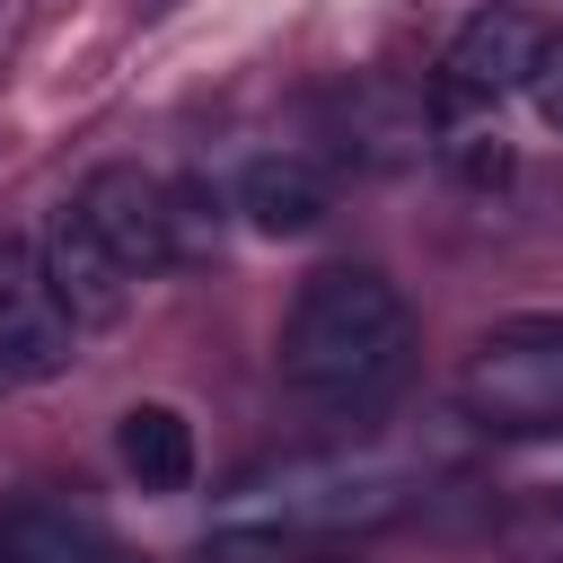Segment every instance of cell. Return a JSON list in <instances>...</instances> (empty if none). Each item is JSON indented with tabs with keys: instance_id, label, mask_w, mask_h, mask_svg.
Returning <instances> with one entry per match:
<instances>
[{
	"instance_id": "obj_1",
	"label": "cell",
	"mask_w": 563,
	"mask_h": 563,
	"mask_svg": "<svg viewBox=\"0 0 563 563\" xmlns=\"http://www.w3.org/2000/svg\"><path fill=\"white\" fill-rule=\"evenodd\" d=\"M413 378V308L369 264H325L282 317V387L334 422H369Z\"/></svg>"
},
{
	"instance_id": "obj_2",
	"label": "cell",
	"mask_w": 563,
	"mask_h": 563,
	"mask_svg": "<svg viewBox=\"0 0 563 563\" xmlns=\"http://www.w3.org/2000/svg\"><path fill=\"white\" fill-rule=\"evenodd\" d=\"M405 510V484L396 466L378 457H290L282 475H255L220 528H211V563H290L299 545L317 537H352V528H378Z\"/></svg>"
},
{
	"instance_id": "obj_3",
	"label": "cell",
	"mask_w": 563,
	"mask_h": 563,
	"mask_svg": "<svg viewBox=\"0 0 563 563\" xmlns=\"http://www.w3.org/2000/svg\"><path fill=\"white\" fill-rule=\"evenodd\" d=\"M457 405H466V422L510 431V440L563 431V317L493 325L457 369Z\"/></svg>"
},
{
	"instance_id": "obj_4",
	"label": "cell",
	"mask_w": 563,
	"mask_h": 563,
	"mask_svg": "<svg viewBox=\"0 0 563 563\" xmlns=\"http://www.w3.org/2000/svg\"><path fill=\"white\" fill-rule=\"evenodd\" d=\"M537 53H545V26L528 9H475L449 53H440V79H431V114H475V106H501L537 79Z\"/></svg>"
},
{
	"instance_id": "obj_5",
	"label": "cell",
	"mask_w": 563,
	"mask_h": 563,
	"mask_svg": "<svg viewBox=\"0 0 563 563\" xmlns=\"http://www.w3.org/2000/svg\"><path fill=\"white\" fill-rule=\"evenodd\" d=\"M70 211L97 229V246L132 273V282H150V273H167L176 264V194L158 185V176H141V167H97L79 194H70Z\"/></svg>"
},
{
	"instance_id": "obj_6",
	"label": "cell",
	"mask_w": 563,
	"mask_h": 563,
	"mask_svg": "<svg viewBox=\"0 0 563 563\" xmlns=\"http://www.w3.org/2000/svg\"><path fill=\"white\" fill-rule=\"evenodd\" d=\"M79 352V325L62 317L53 282H44V255L26 238H0V378L35 387V378H62Z\"/></svg>"
},
{
	"instance_id": "obj_7",
	"label": "cell",
	"mask_w": 563,
	"mask_h": 563,
	"mask_svg": "<svg viewBox=\"0 0 563 563\" xmlns=\"http://www.w3.org/2000/svg\"><path fill=\"white\" fill-rule=\"evenodd\" d=\"M35 255H44V282H53V299H62V317L79 325V334H106V325H123V308H132V273L97 246V229L62 202L53 220H44V238H35Z\"/></svg>"
},
{
	"instance_id": "obj_8",
	"label": "cell",
	"mask_w": 563,
	"mask_h": 563,
	"mask_svg": "<svg viewBox=\"0 0 563 563\" xmlns=\"http://www.w3.org/2000/svg\"><path fill=\"white\" fill-rule=\"evenodd\" d=\"M0 563H141V554L114 528H97L88 510L18 501V510H0Z\"/></svg>"
},
{
	"instance_id": "obj_9",
	"label": "cell",
	"mask_w": 563,
	"mask_h": 563,
	"mask_svg": "<svg viewBox=\"0 0 563 563\" xmlns=\"http://www.w3.org/2000/svg\"><path fill=\"white\" fill-rule=\"evenodd\" d=\"M238 211H246L264 238H308V229L334 211V185H325L299 150H264V158H246V176H238Z\"/></svg>"
},
{
	"instance_id": "obj_10",
	"label": "cell",
	"mask_w": 563,
	"mask_h": 563,
	"mask_svg": "<svg viewBox=\"0 0 563 563\" xmlns=\"http://www.w3.org/2000/svg\"><path fill=\"white\" fill-rule=\"evenodd\" d=\"M114 457L141 493H185L194 484V422L176 405H132L114 422Z\"/></svg>"
},
{
	"instance_id": "obj_11",
	"label": "cell",
	"mask_w": 563,
	"mask_h": 563,
	"mask_svg": "<svg viewBox=\"0 0 563 563\" xmlns=\"http://www.w3.org/2000/svg\"><path fill=\"white\" fill-rule=\"evenodd\" d=\"M501 545H510V563H563V501L519 510V519L501 528Z\"/></svg>"
},
{
	"instance_id": "obj_12",
	"label": "cell",
	"mask_w": 563,
	"mask_h": 563,
	"mask_svg": "<svg viewBox=\"0 0 563 563\" xmlns=\"http://www.w3.org/2000/svg\"><path fill=\"white\" fill-rule=\"evenodd\" d=\"M528 97H537L545 132H563V35H545V53H537V79H528Z\"/></svg>"
}]
</instances>
